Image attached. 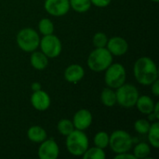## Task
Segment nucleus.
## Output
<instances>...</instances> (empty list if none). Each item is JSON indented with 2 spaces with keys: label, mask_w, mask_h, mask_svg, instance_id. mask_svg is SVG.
Returning a JSON list of instances; mask_svg holds the SVG:
<instances>
[{
  "label": "nucleus",
  "mask_w": 159,
  "mask_h": 159,
  "mask_svg": "<svg viewBox=\"0 0 159 159\" xmlns=\"http://www.w3.org/2000/svg\"><path fill=\"white\" fill-rule=\"evenodd\" d=\"M109 135L105 131H100L98 132L94 137V144L95 146L104 149L109 145Z\"/></svg>",
  "instance_id": "obj_25"
},
{
  "label": "nucleus",
  "mask_w": 159,
  "mask_h": 159,
  "mask_svg": "<svg viewBox=\"0 0 159 159\" xmlns=\"http://www.w3.org/2000/svg\"><path fill=\"white\" fill-rule=\"evenodd\" d=\"M57 129H58V131L63 136L69 135L72 131H74L75 129V126L73 124V121H71L69 119L60 120L58 125H57Z\"/></svg>",
  "instance_id": "obj_21"
},
{
  "label": "nucleus",
  "mask_w": 159,
  "mask_h": 159,
  "mask_svg": "<svg viewBox=\"0 0 159 159\" xmlns=\"http://www.w3.org/2000/svg\"><path fill=\"white\" fill-rule=\"evenodd\" d=\"M133 145V139L125 130H116L109 137V146L116 154L129 152Z\"/></svg>",
  "instance_id": "obj_6"
},
{
  "label": "nucleus",
  "mask_w": 159,
  "mask_h": 159,
  "mask_svg": "<svg viewBox=\"0 0 159 159\" xmlns=\"http://www.w3.org/2000/svg\"><path fill=\"white\" fill-rule=\"evenodd\" d=\"M101 101L103 105L107 107H113L116 103V95L114 89L109 87L103 89L101 93Z\"/></svg>",
  "instance_id": "obj_18"
},
{
  "label": "nucleus",
  "mask_w": 159,
  "mask_h": 159,
  "mask_svg": "<svg viewBox=\"0 0 159 159\" xmlns=\"http://www.w3.org/2000/svg\"><path fill=\"white\" fill-rule=\"evenodd\" d=\"M108 36L102 33V32H99L96 33L93 36V45L95 46V48H105L108 42Z\"/></svg>",
  "instance_id": "obj_26"
},
{
  "label": "nucleus",
  "mask_w": 159,
  "mask_h": 159,
  "mask_svg": "<svg viewBox=\"0 0 159 159\" xmlns=\"http://www.w3.org/2000/svg\"><path fill=\"white\" fill-rule=\"evenodd\" d=\"M107 49L113 56H122L127 53L129 49V44L127 40L120 36H115L108 39Z\"/></svg>",
  "instance_id": "obj_11"
},
{
  "label": "nucleus",
  "mask_w": 159,
  "mask_h": 159,
  "mask_svg": "<svg viewBox=\"0 0 159 159\" xmlns=\"http://www.w3.org/2000/svg\"><path fill=\"white\" fill-rule=\"evenodd\" d=\"M59 154V146L53 139L43 141L38 149V157L41 159H57Z\"/></svg>",
  "instance_id": "obj_10"
},
{
  "label": "nucleus",
  "mask_w": 159,
  "mask_h": 159,
  "mask_svg": "<svg viewBox=\"0 0 159 159\" xmlns=\"http://www.w3.org/2000/svg\"><path fill=\"white\" fill-rule=\"evenodd\" d=\"M31 65L36 70H44L48 64V58L41 51H33L30 57Z\"/></svg>",
  "instance_id": "obj_15"
},
{
  "label": "nucleus",
  "mask_w": 159,
  "mask_h": 159,
  "mask_svg": "<svg viewBox=\"0 0 159 159\" xmlns=\"http://www.w3.org/2000/svg\"><path fill=\"white\" fill-rule=\"evenodd\" d=\"M82 157L84 159H104L106 155H105L103 149L95 146L90 149L88 148Z\"/></svg>",
  "instance_id": "obj_23"
},
{
  "label": "nucleus",
  "mask_w": 159,
  "mask_h": 159,
  "mask_svg": "<svg viewBox=\"0 0 159 159\" xmlns=\"http://www.w3.org/2000/svg\"><path fill=\"white\" fill-rule=\"evenodd\" d=\"M38 28H39L40 33L43 35L52 34L54 33V24L51 21V20H49L48 18H44L39 21Z\"/></svg>",
  "instance_id": "obj_24"
},
{
  "label": "nucleus",
  "mask_w": 159,
  "mask_h": 159,
  "mask_svg": "<svg viewBox=\"0 0 159 159\" xmlns=\"http://www.w3.org/2000/svg\"><path fill=\"white\" fill-rule=\"evenodd\" d=\"M148 134V141L150 144L157 149L159 148V123L155 122L150 126V129L147 132Z\"/></svg>",
  "instance_id": "obj_19"
},
{
  "label": "nucleus",
  "mask_w": 159,
  "mask_h": 159,
  "mask_svg": "<svg viewBox=\"0 0 159 159\" xmlns=\"http://www.w3.org/2000/svg\"><path fill=\"white\" fill-rule=\"evenodd\" d=\"M152 92L156 97L159 96V80L157 79L155 82H153L152 84Z\"/></svg>",
  "instance_id": "obj_30"
},
{
  "label": "nucleus",
  "mask_w": 159,
  "mask_h": 159,
  "mask_svg": "<svg viewBox=\"0 0 159 159\" xmlns=\"http://www.w3.org/2000/svg\"><path fill=\"white\" fill-rule=\"evenodd\" d=\"M138 110L145 115H149L153 112L155 107V102L149 96H139L137 102H136Z\"/></svg>",
  "instance_id": "obj_17"
},
{
  "label": "nucleus",
  "mask_w": 159,
  "mask_h": 159,
  "mask_svg": "<svg viewBox=\"0 0 159 159\" xmlns=\"http://www.w3.org/2000/svg\"><path fill=\"white\" fill-rule=\"evenodd\" d=\"M115 159H137L134 155L129 154V152L126 153H121V154H116L115 157Z\"/></svg>",
  "instance_id": "obj_29"
},
{
  "label": "nucleus",
  "mask_w": 159,
  "mask_h": 159,
  "mask_svg": "<svg viewBox=\"0 0 159 159\" xmlns=\"http://www.w3.org/2000/svg\"><path fill=\"white\" fill-rule=\"evenodd\" d=\"M126 70L120 63H112L105 70L104 81L107 87L111 89H117L122 86L126 81Z\"/></svg>",
  "instance_id": "obj_7"
},
{
  "label": "nucleus",
  "mask_w": 159,
  "mask_h": 159,
  "mask_svg": "<svg viewBox=\"0 0 159 159\" xmlns=\"http://www.w3.org/2000/svg\"><path fill=\"white\" fill-rule=\"evenodd\" d=\"M92 123V114L87 109H81L77 111L73 118V124L75 129L86 130L90 127Z\"/></svg>",
  "instance_id": "obj_13"
},
{
  "label": "nucleus",
  "mask_w": 159,
  "mask_h": 159,
  "mask_svg": "<svg viewBox=\"0 0 159 159\" xmlns=\"http://www.w3.org/2000/svg\"><path fill=\"white\" fill-rule=\"evenodd\" d=\"M70 7H72L75 11L78 13H84L89 10L91 7L90 0H69Z\"/></svg>",
  "instance_id": "obj_20"
},
{
  "label": "nucleus",
  "mask_w": 159,
  "mask_h": 159,
  "mask_svg": "<svg viewBox=\"0 0 159 159\" xmlns=\"http://www.w3.org/2000/svg\"><path fill=\"white\" fill-rule=\"evenodd\" d=\"M133 73L138 83L150 86L158 79V70L155 61L148 57H142L134 64Z\"/></svg>",
  "instance_id": "obj_1"
},
{
  "label": "nucleus",
  "mask_w": 159,
  "mask_h": 159,
  "mask_svg": "<svg viewBox=\"0 0 159 159\" xmlns=\"http://www.w3.org/2000/svg\"><path fill=\"white\" fill-rule=\"evenodd\" d=\"M150 153H151V148H150L149 144H147L145 143H141L135 146L133 155L135 156L136 158L144 159L147 158V157L150 155Z\"/></svg>",
  "instance_id": "obj_22"
},
{
  "label": "nucleus",
  "mask_w": 159,
  "mask_h": 159,
  "mask_svg": "<svg viewBox=\"0 0 159 159\" xmlns=\"http://www.w3.org/2000/svg\"><path fill=\"white\" fill-rule=\"evenodd\" d=\"M112 0H90L91 4L98 7H105L109 6Z\"/></svg>",
  "instance_id": "obj_28"
},
{
  "label": "nucleus",
  "mask_w": 159,
  "mask_h": 159,
  "mask_svg": "<svg viewBox=\"0 0 159 159\" xmlns=\"http://www.w3.org/2000/svg\"><path fill=\"white\" fill-rule=\"evenodd\" d=\"M85 75L84 68L79 64H72L68 66L64 71V77L69 83L75 84L82 80Z\"/></svg>",
  "instance_id": "obj_14"
},
{
  "label": "nucleus",
  "mask_w": 159,
  "mask_h": 159,
  "mask_svg": "<svg viewBox=\"0 0 159 159\" xmlns=\"http://www.w3.org/2000/svg\"><path fill=\"white\" fill-rule=\"evenodd\" d=\"M31 103L33 107L37 111H46L50 106V97L49 95L42 90H36L34 91V93L31 96Z\"/></svg>",
  "instance_id": "obj_12"
},
{
  "label": "nucleus",
  "mask_w": 159,
  "mask_h": 159,
  "mask_svg": "<svg viewBox=\"0 0 159 159\" xmlns=\"http://www.w3.org/2000/svg\"><path fill=\"white\" fill-rule=\"evenodd\" d=\"M66 148L75 157H81L89 148V139L84 130L75 129L66 136Z\"/></svg>",
  "instance_id": "obj_3"
},
{
  "label": "nucleus",
  "mask_w": 159,
  "mask_h": 159,
  "mask_svg": "<svg viewBox=\"0 0 159 159\" xmlns=\"http://www.w3.org/2000/svg\"><path fill=\"white\" fill-rule=\"evenodd\" d=\"M45 10L55 17L65 15L70 9L69 0H46L44 4Z\"/></svg>",
  "instance_id": "obj_9"
},
{
  "label": "nucleus",
  "mask_w": 159,
  "mask_h": 159,
  "mask_svg": "<svg viewBox=\"0 0 159 159\" xmlns=\"http://www.w3.org/2000/svg\"><path fill=\"white\" fill-rule=\"evenodd\" d=\"M31 89L33 91H36V90H39L41 89V84L38 83V82H34L31 86Z\"/></svg>",
  "instance_id": "obj_31"
},
{
  "label": "nucleus",
  "mask_w": 159,
  "mask_h": 159,
  "mask_svg": "<svg viewBox=\"0 0 159 159\" xmlns=\"http://www.w3.org/2000/svg\"><path fill=\"white\" fill-rule=\"evenodd\" d=\"M27 136L31 142L37 143H42L48 137L46 130L40 126H33V127L29 128V129L27 131Z\"/></svg>",
  "instance_id": "obj_16"
},
{
  "label": "nucleus",
  "mask_w": 159,
  "mask_h": 159,
  "mask_svg": "<svg viewBox=\"0 0 159 159\" xmlns=\"http://www.w3.org/2000/svg\"><path fill=\"white\" fill-rule=\"evenodd\" d=\"M152 1H153V2H158L159 0H152Z\"/></svg>",
  "instance_id": "obj_32"
},
{
  "label": "nucleus",
  "mask_w": 159,
  "mask_h": 159,
  "mask_svg": "<svg viewBox=\"0 0 159 159\" xmlns=\"http://www.w3.org/2000/svg\"><path fill=\"white\" fill-rule=\"evenodd\" d=\"M150 126H151V124L149 123V121L145 120V119H139L134 123L135 130L139 134H142V135L147 134V132L150 129Z\"/></svg>",
  "instance_id": "obj_27"
},
{
  "label": "nucleus",
  "mask_w": 159,
  "mask_h": 159,
  "mask_svg": "<svg viewBox=\"0 0 159 159\" xmlns=\"http://www.w3.org/2000/svg\"><path fill=\"white\" fill-rule=\"evenodd\" d=\"M17 44L21 50L25 52H33L39 47V34L32 28L21 29L17 34Z\"/></svg>",
  "instance_id": "obj_5"
},
{
  "label": "nucleus",
  "mask_w": 159,
  "mask_h": 159,
  "mask_svg": "<svg viewBox=\"0 0 159 159\" xmlns=\"http://www.w3.org/2000/svg\"><path fill=\"white\" fill-rule=\"evenodd\" d=\"M116 102L123 108H132L139 98V90L131 84H123L116 89Z\"/></svg>",
  "instance_id": "obj_4"
},
{
  "label": "nucleus",
  "mask_w": 159,
  "mask_h": 159,
  "mask_svg": "<svg viewBox=\"0 0 159 159\" xmlns=\"http://www.w3.org/2000/svg\"><path fill=\"white\" fill-rule=\"evenodd\" d=\"M39 46L41 48L42 52L48 58H56L61 54L62 50V45L61 40L53 34L44 35V37L40 39Z\"/></svg>",
  "instance_id": "obj_8"
},
{
  "label": "nucleus",
  "mask_w": 159,
  "mask_h": 159,
  "mask_svg": "<svg viewBox=\"0 0 159 159\" xmlns=\"http://www.w3.org/2000/svg\"><path fill=\"white\" fill-rule=\"evenodd\" d=\"M113 63V55L106 48H96L88 58V66L93 72H103Z\"/></svg>",
  "instance_id": "obj_2"
}]
</instances>
